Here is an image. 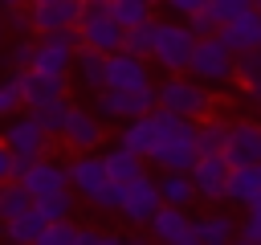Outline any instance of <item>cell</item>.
I'll use <instances>...</instances> for the list:
<instances>
[{"label": "cell", "instance_id": "obj_16", "mask_svg": "<svg viewBox=\"0 0 261 245\" xmlns=\"http://www.w3.org/2000/svg\"><path fill=\"white\" fill-rule=\"evenodd\" d=\"M220 37H224V45H228L232 53L261 49V8H257V4H249L241 16L224 20V24H220Z\"/></svg>", "mask_w": 261, "mask_h": 245}, {"label": "cell", "instance_id": "obj_3", "mask_svg": "<svg viewBox=\"0 0 261 245\" xmlns=\"http://www.w3.org/2000/svg\"><path fill=\"white\" fill-rule=\"evenodd\" d=\"M196 33L192 24H155V45H151V61L163 69V74H188L192 65V53H196Z\"/></svg>", "mask_w": 261, "mask_h": 245}, {"label": "cell", "instance_id": "obj_7", "mask_svg": "<svg viewBox=\"0 0 261 245\" xmlns=\"http://www.w3.org/2000/svg\"><path fill=\"white\" fill-rule=\"evenodd\" d=\"M155 106H159V86H143V90H110V86H102L94 114H98L102 122H106V118L126 122V118H139V114H147V110H155Z\"/></svg>", "mask_w": 261, "mask_h": 245}, {"label": "cell", "instance_id": "obj_5", "mask_svg": "<svg viewBox=\"0 0 261 245\" xmlns=\"http://www.w3.org/2000/svg\"><path fill=\"white\" fill-rule=\"evenodd\" d=\"M77 49H82V33H77V24H69V29H53V33H41V41H37V57H33V69L65 78V74L73 69V61H77Z\"/></svg>", "mask_w": 261, "mask_h": 245}, {"label": "cell", "instance_id": "obj_38", "mask_svg": "<svg viewBox=\"0 0 261 245\" xmlns=\"http://www.w3.org/2000/svg\"><path fill=\"white\" fill-rule=\"evenodd\" d=\"M188 24H192V33H196V37H212V33H220V16H216L212 8L192 12V16H188Z\"/></svg>", "mask_w": 261, "mask_h": 245}, {"label": "cell", "instance_id": "obj_1", "mask_svg": "<svg viewBox=\"0 0 261 245\" xmlns=\"http://www.w3.org/2000/svg\"><path fill=\"white\" fill-rule=\"evenodd\" d=\"M151 118V151L147 163H155L159 172H192V163L200 159L196 147V118H184L167 106L147 110Z\"/></svg>", "mask_w": 261, "mask_h": 245}, {"label": "cell", "instance_id": "obj_10", "mask_svg": "<svg viewBox=\"0 0 261 245\" xmlns=\"http://www.w3.org/2000/svg\"><path fill=\"white\" fill-rule=\"evenodd\" d=\"M4 143L16 151V155H33V159H41L45 151H49V143H53V135L41 127V118L24 106V114H12L8 122H4Z\"/></svg>", "mask_w": 261, "mask_h": 245}, {"label": "cell", "instance_id": "obj_44", "mask_svg": "<svg viewBox=\"0 0 261 245\" xmlns=\"http://www.w3.org/2000/svg\"><path fill=\"white\" fill-rule=\"evenodd\" d=\"M12 4H29V0H0V8H12Z\"/></svg>", "mask_w": 261, "mask_h": 245}, {"label": "cell", "instance_id": "obj_4", "mask_svg": "<svg viewBox=\"0 0 261 245\" xmlns=\"http://www.w3.org/2000/svg\"><path fill=\"white\" fill-rule=\"evenodd\" d=\"M159 106H167L184 118H204V114H212V90L200 86L196 74H167L159 86Z\"/></svg>", "mask_w": 261, "mask_h": 245}, {"label": "cell", "instance_id": "obj_6", "mask_svg": "<svg viewBox=\"0 0 261 245\" xmlns=\"http://www.w3.org/2000/svg\"><path fill=\"white\" fill-rule=\"evenodd\" d=\"M188 74H196L200 82H228V78H237V53L224 45V37L220 33H212V37H200L196 41V53H192V65H188Z\"/></svg>", "mask_w": 261, "mask_h": 245}, {"label": "cell", "instance_id": "obj_26", "mask_svg": "<svg viewBox=\"0 0 261 245\" xmlns=\"http://www.w3.org/2000/svg\"><path fill=\"white\" fill-rule=\"evenodd\" d=\"M159 192H163V204H184V208L200 196L192 172H159Z\"/></svg>", "mask_w": 261, "mask_h": 245}, {"label": "cell", "instance_id": "obj_33", "mask_svg": "<svg viewBox=\"0 0 261 245\" xmlns=\"http://www.w3.org/2000/svg\"><path fill=\"white\" fill-rule=\"evenodd\" d=\"M155 24H159V20H143V24H130V29H126V37H122V49L151 57V45H155Z\"/></svg>", "mask_w": 261, "mask_h": 245}, {"label": "cell", "instance_id": "obj_14", "mask_svg": "<svg viewBox=\"0 0 261 245\" xmlns=\"http://www.w3.org/2000/svg\"><path fill=\"white\" fill-rule=\"evenodd\" d=\"M224 155H228L232 167L261 163V122H253V118H237V122H228Z\"/></svg>", "mask_w": 261, "mask_h": 245}, {"label": "cell", "instance_id": "obj_8", "mask_svg": "<svg viewBox=\"0 0 261 245\" xmlns=\"http://www.w3.org/2000/svg\"><path fill=\"white\" fill-rule=\"evenodd\" d=\"M77 33H82V45H94L102 53L122 49V37H126V29L110 16V4L106 0H86V12H82Z\"/></svg>", "mask_w": 261, "mask_h": 245}, {"label": "cell", "instance_id": "obj_37", "mask_svg": "<svg viewBox=\"0 0 261 245\" xmlns=\"http://www.w3.org/2000/svg\"><path fill=\"white\" fill-rule=\"evenodd\" d=\"M4 20H8V29H12L16 37L37 29V24H33V8H24V4H12V8H4Z\"/></svg>", "mask_w": 261, "mask_h": 245}, {"label": "cell", "instance_id": "obj_31", "mask_svg": "<svg viewBox=\"0 0 261 245\" xmlns=\"http://www.w3.org/2000/svg\"><path fill=\"white\" fill-rule=\"evenodd\" d=\"M73 204H77V192H73V188H61V192L41 196V200H37V212H41L45 220H65V216H73Z\"/></svg>", "mask_w": 261, "mask_h": 245}, {"label": "cell", "instance_id": "obj_30", "mask_svg": "<svg viewBox=\"0 0 261 245\" xmlns=\"http://www.w3.org/2000/svg\"><path fill=\"white\" fill-rule=\"evenodd\" d=\"M224 139H228V122L224 118H212V114L196 118V147H200V155L204 151H224Z\"/></svg>", "mask_w": 261, "mask_h": 245}, {"label": "cell", "instance_id": "obj_32", "mask_svg": "<svg viewBox=\"0 0 261 245\" xmlns=\"http://www.w3.org/2000/svg\"><path fill=\"white\" fill-rule=\"evenodd\" d=\"M106 4H110V16H114L122 29L151 20V0H106Z\"/></svg>", "mask_w": 261, "mask_h": 245}, {"label": "cell", "instance_id": "obj_42", "mask_svg": "<svg viewBox=\"0 0 261 245\" xmlns=\"http://www.w3.org/2000/svg\"><path fill=\"white\" fill-rule=\"evenodd\" d=\"M212 0H167V8L171 12H179V16H192V12H200V8H208Z\"/></svg>", "mask_w": 261, "mask_h": 245}, {"label": "cell", "instance_id": "obj_11", "mask_svg": "<svg viewBox=\"0 0 261 245\" xmlns=\"http://www.w3.org/2000/svg\"><path fill=\"white\" fill-rule=\"evenodd\" d=\"M192 180H196V192L212 204L228 200V180H232V163L224 151H204L196 163H192Z\"/></svg>", "mask_w": 261, "mask_h": 245}, {"label": "cell", "instance_id": "obj_39", "mask_svg": "<svg viewBox=\"0 0 261 245\" xmlns=\"http://www.w3.org/2000/svg\"><path fill=\"white\" fill-rule=\"evenodd\" d=\"M82 241L86 245H122L126 233H114V229H82Z\"/></svg>", "mask_w": 261, "mask_h": 245}, {"label": "cell", "instance_id": "obj_34", "mask_svg": "<svg viewBox=\"0 0 261 245\" xmlns=\"http://www.w3.org/2000/svg\"><path fill=\"white\" fill-rule=\"evenodd\" d=\"M69 241H82V229L73 225V216H65V220H49L45 233H41V245H69Z\"/></svg>", "mask_w": 261, "mask_h": 245}, {"label": "cell", "instance_id": "obj_23", "mask_svg": "<svg viewBox=\"0 0 261 245\" xmlns=\"http://www.w3.org/2000/svg\"><path fill=\"white\" fill-rule=\"evenodd\" d=\"M102 159H106V172H110L114 184H130L135 176H143V163H147V155H139V151L122 147V143H118L114 151H106Z\"/></svg>", "mask_w": 261, "mask_h": 245}, {"label": "cell", "instance_id": "obj_40", "mask_svg": "<svg viewBox=\"0 0 261 245\" xmlns=\"http://www.w3.org/2000/svg\"><path fill=\"white\" fill-rule=\"evenodd\" d=\"M249 4H253V0H212L208 8H212V12L220 16V24H224V20H232V16H241V12L249 8Z\"/></svg>", "mask_w": 261, "mask_h": 245}, {"label": "cell", "instance_id": "obj_2", "mask_svg": "<svg viewBox=\"0 0 261 245\" xmlns=\"http://www.w3.org/2000/svg\"><path fill=\"white\" fill-rule=\"evenodd\" d=\"M65 167H69V188H73L86 204L106 208V212H118V204H122V188H126V184H114V180H110L102 155H94V151H77Z\"/></svg>", "mask_w": 261, "mask_h": 245}, {"label": "cell", "instance_id": "obj_43", "mask_svg": "<svg viewBox=\"0 0 261 245\" xmlns=\"http://www.w3.org/2000/svg\"><path fill=\"white\" fill-rule=\"evenodd\" d=\"M4 29H8V20H4V8H0V45H4Z\"/></svg>", "mask_w": 261, "mask_h": 245}, {"label": "cell", "instance_id": "obj_25", "mask_svg": "<svg viewBox=\"0 0 261 245\" xmlns=\"http://www.w3.org/2000/svg\"><path fill=\"white\" fill-rule=\"evenodd\" d=\"M29 110H33V114H37V118H41V127H45V131H49V135H53V139H61V135H65V127H69V118H73V110H77V106H73V102H69V98H65V94H61V98H53V102H45V106H29Z\"/></svg>", "mask_w": 261, "mask_h": 245}, {"label": "cell", "instance_id": "obj_17", "mask_svg": "<svg viewBox=\"0 0 261 245\" xmlns=\"http://www.w3.org/2000/svg\"><path fill=\"white\" fill-rule=\"evenodd\" d=\"M24 184H29V192L41 200V196H49V192H61V188H69V167L65 163H57V159H33V167L20 176Z\"/></svg>", "mask_w": 261, "mask_h": 245}, {"label": "cell", "instance_id": "obj_27", "mask_svg": "<svg viewBox=\"0 0 261 245\" xmlns=\"http://www.w3.org/2000/svg\"><path fill=\"white\" fill-rule=\"evenodd\" d=\"M24 65H12V74L8 78H0V118H12V114H20V106H24Z\"/></svg>", "mask_w": 261, "mask_h": 245}, {"label": "cell", "instance_id": "obj_18", "mask_svg": "<svg viewBox=\"0 0 261 245\" xmlns=\"http://www.w3.org/2000/svg\"><path fill=\"white\" fill-rule=\"evenodd\" d=\"M102 135H106V122L98 118V114H90V110H73V118H69V127H65V147L69 151H94L98 143H102Z\"/></svg>", "mask_w": 261, "mask_h": 245}, {"label": "cell", "instance_id": "obj_41", "mask_svg": "<svg viewBox=\"0 0 261 245\" xmlns=\"http://www.w3.org/2000/svg\"><path fill=\"white\" fill-rule=\"evenodd\" d=\"M12 176H16V155H12V147L0 139V184L12 180Z\"/></svg>", "mask_w": 261, "mask_h": 245}, {"label": "cell", "instance_id": "obj_36", "mask_svg": "<svg viewBox=\"0 0 261 245\" xmlns=\"http://www.w3.org/2000/svg\"><path fill=\"white\" fill-rule=\"evenodd\" d=\"M33 57H37V41H33L29 33H20V37L8 45V61H12V65H24V69H33Z\"/></svg>", "mask_w": 261, "mask_h": 245}, {"label": "cell", "instance_id": "obj_15", "mask_svg": "<svg viewBox=\"0 0 261 245\" xmlns=\"http://www.w3.org/2000/svg\"><path fill=\"white\" fill-rule=\"evenodd\" d=\"M29 8H33V24H37V33H53V29L82 24L86 0H29Z\"/></svg>", "mask_w": 261, "mask_h": 245}, {"label": "cell", "instance_id": "obj_28", "mask_svg": "<svg viewBox=\"0 0 261 245\" xmlns=\"http://www.w3.org/2000/svg\"><path fill=\"white\" fill-rule=\"evenodd\" d=\"M45 225H49V220L33 208V212H24V216H16V220H4V225H0V233H4L8 241H24V245H33V241H41Z\"/></svg>", "mask_w": 261, "mask_h": 245}, {"label": "cell", "instance_id": "obj_24", "mask_svg": "<svg viewBox=\"0 0 261 245\" xmlns=\"http://www.w3.org/2000/svg\"><path fill=\"white\" fill-rule=\"evenodd\" d=\"M237 237V220L228 212H208L196 220V245H224Z\"/></svg>", "mask_w": 261, "mask_h": 245}, {"label": "cell", "instance_id": "obj_45", "mask_svg": "<svg viewBox=\"0 0 261 245\" xmlns=\"http://www.w3.org/2000/svg\"><path fill=\"white\" fill-rule=\"evenodd\" d=\"M151 4H163V0H151Z\"/></svg>", "mask_w": 261, "mask_h": 245}, {"label": "cell", "instance_id": "obj_22", "mask_svg": "<svg viewBox=\"0 0 261 245\" xmlns=\"http://www.w3.org/2000/svg\"><path fill=\"white\" fill-rule=\"evenodd\" d=\"M228 200L249 208L261 200V163H249V167H232V180H228Z\"/></svg>", "mask_w": 261, "mask_h": 245}, {"label": "cell", "instance_id": "obj_19", "mask_svg": "<svg viewBox=\"0 0 261 245\" xmlns=\"http://www.w3.org/2000/svg\"><path fill=\"white\" fill-rule=\"evenodd\" d=\"M33 208H37V196L29 192V184H24L20 176H12V180L0 184V225L24 216V212H33Z\"/></svg>", "mask_w": 261, "mask_h": 245}, {"label": "cell", "instance_id": "obj_46", "mask_svg": "<svg viewBox=\"0 0 261 245\" xmlns=\"http://www.w3.org/2000/svg\"><path fill=\"white\" fill-rule=\"evenodd\" d=\"M257 8H261V0H257Z\"/></svg>", "mask_w": 261, "mask_h": 245}, {"label": "cell", "instance_id": "obj_9", "mask_svg": "<svg viewBox=\"0 0 261 245\" xmlns=\"http://www.w3.org/2000/svg\"><path fill=\"white\" fill-rule=\"evenodd\" d=\"M163 208V192H159V180H151L147 172L135 176L126 188H122V204H118V216L139 229V225H151V216Z\"/></svg>", "mask_w": 261, "mask_h": 245}, {"label": "cell", "instance_id": "obj_13", "mask_svg": "<svg viewBox=\"0 0 261 245\" xmlns=\"http://www.w3.org/2000/svg\"><path fill=\"white\" fill-rule=\"evenodd\" d=\"M106 86L110 90H143V86H155L151 82V69H147V57L143 53H130V49H114L110 61H106Z\"/></svg>", "mask_w": 261, "mask_h": 245}, {"label": "cell", "instance_id": "obj_21", "mask_svg": "<svg viewBox=\"0 0 261 245\" xmlns=\"http://www.w3.org/2000/svg\"><path fill=\"white\" fill-rule=\"evenodd\" d=\"M61 94H65V78L41 74V69H29L24 74V106H45V102H53Z\"/></svg>", "mask_w": 261, "mask_h": 245}, {"label": "cell", "instance_id": "obj_20", "mask_svg": "<svg viewBox=\"0 0 261 245\" xmlns=\"http://www.w3.org/2000/svg\"><path fill=\"white\" fill-rule=\"evenodd\" d=\"M106 61H110V53H102V49H94V45H82V49H77V61H73L77 82L98 94V90L106 86Z\"/></svg>", "mask_w": 261, "mask_h": 245}, {"label": "cell", "instance_id": "obj_29", "mask_svg": "<svg viewBox=\"0 0 261 245\" xmlns=\"http://www.w3.org/2000/svg\"><path fill=\"white\" fill-rule=\"evenodd\" d=\"M237 78H241L245 94L261 106V49H245V53H237Z\"/></svg>", "mask_w": 261, "mask_h": 245}, {"label": "cell", "instance_id": "obj_12", "mask_svg": "<svg viewBox=\"0 0 261 245\" xmlns=\"http://www.w3.org/2000/svg\"><path fill=\"white\" fill-rule=\"evenodd\" d=\"M151 241H167V245H196V220L188 216L184 204H163L151 225H147Z\"/></svg>", "mask_w": 261, "mask_h": 245}, {"label": "cell", "instance_id": "obj_47", "mask_svg": "<svg viewBox=\"0 0 261 245\" xmlns=\"http://www.w3.org/2000/svg\"><path fill=\"white\" fill-rule=\"evenodd\" d=\"M253 4H257V0H253Z\"/></svg>", "mask_w": 261, "mask_h": 245}, {"label": "cell", "instance_id": "obj_35", "mask_svg": "<svg viewBox=\"0 0 261 245\" xmlns=\"http://www.w3.org/2000/svg\"><path fill=\"white\" fill-rule=\"evenodd\" d=\"M237 237H241L245 245H261V200L245 208V216H241V225H237Z\"/></svg>", "mask_w": 261, "mask_h": 245}]
</instances>
